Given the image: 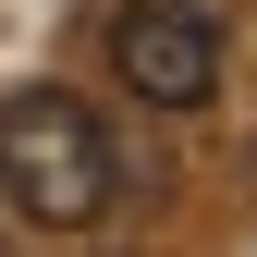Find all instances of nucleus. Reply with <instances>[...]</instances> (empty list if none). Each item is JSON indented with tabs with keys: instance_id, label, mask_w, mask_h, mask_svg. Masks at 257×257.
<instances>
[{
	"instance_id": "obj_1",
	"label": "nucleus",
	"mask_w": 257,
	"mask_h": 257,
	"mask_svg": "<svg viewBox=\"0 0 257 257\" xmlns=\"http://www.w3.org/2000/svg\"><path fill=\"white\" fill-rule=\"evenodd\" d=\"M0 184H13L25 220H49V233H86V220L110 208L122 159H110V122L74 98V86H25V98H0Z\"/></svg>"
},
{
	"instance_id": "obj_2",
	"label": "nucleus",
	"mask_w": 257,
	"mask_h": 257,
	"mask_svg": "<svg viewBox=\"0 0 257 257\" xmlns=\"http://www.w3.org/2000/svg\"><path fill=\"white\" fill-rule=\"evenodd\" d=\"M110 74L147 110H208V86H220V13L208 0H122L110 13Z\"/></svg>"
},
{
	"instance_id": "obj_3",
	"label": "nucleus",
	"mask_w": 257,
	"mask_h": 257,
	"mask_svg": "<svg viewBox=\"0 0 257 257\" xmlns=\"http://www.w3.org/2000/svg\"><path fill=\"white\" fill-rule=\"evenodd\" d=\"M0 257H13V245H0Z\"/></svg>"
}]
</instances>
